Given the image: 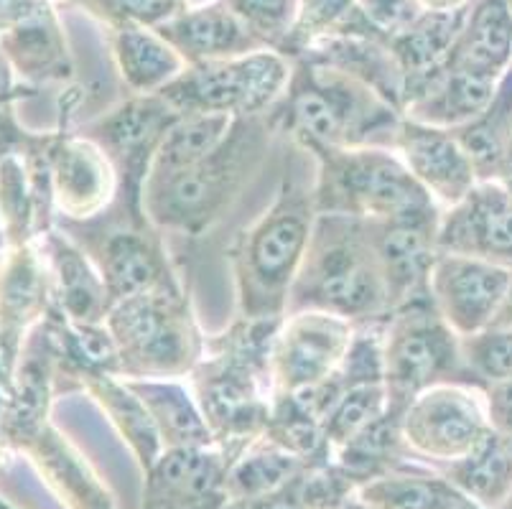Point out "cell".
<instances>
[{"instance_id":"6da1fadb","label":"cell","mask_w":512,"mask_h":509,"mask_svg":"<svg viewBox=\"0 0 512 509\" xmlns=\"http://www.w3.org/2000/svg\"><path fill=\"white\" fill-rule=\"evenodd\" d=\"M271 125L311 148H393L403 112L360 79L321 64L293 59L281 100L268 115Z\"/></svg>"},{"instance_id":"7a4b0ae2","label":"cell","mask_w":512,"mask_h":509,"mask_svg":"<svg viewBox=\"0 0 512 509\" xmlns=\"http://www.w3.org/2000/svg\"><path fill=\"white\" fill-rule=\"evenodd\" d=\"M327 311L355 326L390 316V298L370 224L352 214L319 212L286 314Z\"/></svg>"},{"instance_id":"3957f363","label":"cell","mask_w":512,"mask_h":509,"mask_svg":"<svg viewBox=\"0 0 512 509\" xmlns=\"http://www.w3.org/2000/svg\"><path fill=\"white\" fill-rule=\"evenodd\" d=\"M276 326L278 321H237L217 342L204 344L202 359L189 375L214 443L230 461L263 436L268 423L273 400L268 352Z\"/></svg>"},{"instance_id":"277c9868","label":"cell","mask_w":512,"mask_h":509,"mask_svg":"<svg viewBox=\"0 0 512 509\" xmlns=\"http://www.w3.org/2000/svg\"><path fill=\"white\" fill-rule=\"evenodd\" d=\"M316 214V181L309 189L299 179H286L276 202L237 237L230 255L242 319L281 321L286 316Z\"/></svg>"},{"instance_id":"5b68a950","label":"cell","mask_w":512,"mask_h":509,"mask_svg":"<svg viewBox=\"0 0 512 509\" xmlns=\"http://www.w3.org/2000/svg\"><path fill=\"white\" fill-rule=\"evenodd\" d=\"M271 120L237 118L232 133L214 153L189 168L166 176H148L143 186V214L156 230L202 235L225 217L265 153Z\"/></svg>"},{"instance_id":"8992f818","label":"cell","mask_w":512,"mask_h":509,"mask_svg":"<svg viewBox=\"0 0 512 509\" xmlns=\"http://www.w3.org/2000/svg\"><path fill=\"white\" fill-rule=\"evenodd\" d=\"M316 174V209L352 214L365 222L434 212L439 204L413 179L395 148H311Z\"/></svg>"},{"instance_id":"52a82bcc","label":"cell","mask_w":512,"mask_h":509,"mask_svg":"<svg viewBox=\"0 0 512 509\" xmlns=\"http://www.w3.org/2000/svg\"><path fill=\"white\" fill-rule=\"evenodd\" d=\"M105 326L113 336L123 377L181 380L192 375L202 359L204 339L181 286L113 303Z\"/></svg>"},{"instance_id":"ba28073f","label":"cell","mask_w":512,"mask_h":509,"mask_svg":"<svg viewBox=\"0 0 512 509\" xmlns=\"http://www.w3.org/2000/svg\"><path fill=\"white\" fill-rule=\"evenodd\" d=\"M380 352L388 405L395 410H406L428 387L446 382L477 385L464 362L462 336L436 311L431 293H421L390 311L383 321Z\"/></svg>"},{"instance_id":"9c48e42d","label":"cell","mask_w":512,"mask_h":509,"mask_svg":"<svg viewBox=\"0 0 512 509\" xmlns=\"http://www.w3.org/2000/svg\"><path fill=\"white\" fill-rule=\"evenodd\" d=\"M293 72V59L276 49L189 64L158 95L184 112H217L230 118L268 115L281 100Z\"/></svg>"},{"instance_id":"30bf717a","label":"cell","mask_w":512,"mask_h":509,"mask_svg":"<svg viewBox=\"0 0 512 509\" xmlns=\"http://www.w3.org/2000/svg\"><path fill=\"white\" fill-rule=\"evenodd\" d=\"M357 326L327 311H296L278 321L268 352L273 395H299L332 380L347 359Z\"/></svg>"},{"instance_id":"8fae6325","label":"cell","mask_w":512,"mask_h":509,"mask_svg":"<svg viewBox=\"0 0 512 509\" xmlns=\"http://www.w3.org/2000/svg\"><path fill=\"white\" fill-rule=\"evenodd\" d=\"M400 426L411 456L451 464L467 456L492 428L487 395L464 382L428 387L406 405Z\"/></svg>"},{"instance_id":"7c38bea8","label":"cell","mask_w":512,"mask_h":509,"mask_svg":"<svg viewBox=\"0 0 512 509\" xmlns=\"http://www.w3.org/2000/svg\"><path fill=\"white\" fill-rule=\"evenodd\" d=\"M179 115L181 112L161 95H133L105 112L102 118L92 120L82 133L95 140L113 161L118 179L125 184L130 212L136 219H146L143 186L151 174L158 146L164 143L166 133L179 120Z\"/></svg>"},{"instance_id":"4fadbf2b","label":"cell","mask_w":512,"mask_h":509,"mask_svg":"<svg viewBox=\"0 0 512 509\" xmlns=\"http://www.w3.org/2000/svg\"><path fill=\"white\" fill-rule=\"evenodd\" d=\"M51 204L69 222H90L115 199L118 171L107 153L82 133L41 135Z\"/></svg>"},{"instance_id":"5bb4252c","label":"cell","mask_w":512,"mask_h":509,"mask_svg":"<svg viewBox=\"0 0 512 509\" xmlns=\"http://www.w3.org/2000/svg\"><path fill=\"white\" fill-rule=\"evenodd\" d=\"M510 283L512 268L439 252L428 275V293L446 324L464 339L492 324Z\"/></svg>"},{"instance_id":"9a60e30c","label":"cell","mask_w":512,"mask_h":509,"mask_svg":"<svg viewBox=\"0 0 512 509\" xmlns=\"http://www.w3.org/2000/svg\"><path fill=\"white\" fill-rule=\"evenodd\" d=\"M148 227V219L130 222V227L97 230L87 245L77 242L100 270L110 306L141 293L179 288L161 240Z\"/></svg>"},{"instance_id":"2e32d148","label":"cell","mask_w":512,"mask_h":509,"mask_svg":"<svg viewBox=\"0 0 512 509\" xmlns=\"http://www.w3.org/2000/svg\"><path fill=\"white\" fill-rule=\"evenodd\" d=\"M439 252L512 265V189L497 179L472 186L462 202L444 209L436 235Z\"/></svg>"},{"instance_id":"e0dca14e","label":"cell","mask_w":512,"mask_h":509,"mask_svg":"<svg viewBox=\"0 0 512 509\" xmlns=\"http://www.w3.org/2000/svg\"><path fill=\"white\" fill-rule=\"evenodd\" d=\"M227 469L220 446L166 448L146 471L141 509H222Z\"/></svg>"},{"instance_id":"ac0fdd59","label":"cell","mask_w":512,"mask_h":509,"mask_svg":"<svg viewBox=\"0 0 512 509\" xmlns=\"http://www.w3.org/2000/svg\"><path fill=\"white\" fill-rule=\"evenodd\" d=\"M439 219L441 209H434V212L388 219V222H367L388 288L390 311L421 293H428V275L439 255L436 245Z\"/></svg>"},{"instance_id":"d6986e66","label":"cell","mask_w":512,"mask_h":509,"mask_svg":"<svg viewBox=\"0 0 512 509\" xmlns=\"http://www.w3.org/2000/svg\"><path fill=\"white\" fill-rule=\"evenodd\" d=\"M393 148L439 207H454L477 184L472 158L451 130L403 118Z\"/></svg>"},{"instance_id":"ffe728a7","label":"cell","mask_w":512,"mask_h":509,"mask_svg":"<svg viewBox=\"0 0 512 509\" xmlns=\"http://www.w3.org/2000/svg\"><path fill=\"white\" fill-rule=\"evenodd\" d=\"M189 64L222 62L235 56L268 49L235 13L225 0H209L204 6H192L156 28Z\"/></svg>"},{"instance_id":"44dd1931","label":"cell","mask_w":512,"mask_h":509,"mask_svg":"<svg viewBox=\"0 0 512 509\" xmlns=\"http://www.w3.org/2000/svg\"><path fill=\"white\" fill-rule=\"evenodd\" d=\"M46 263L54 286V308L74 324H105L110 311L105 283L100 270L82 247L59 230H46L41 235Z\"/></svg>"},{"instance_id":"7402d4cb","label":"cell","mask_w":512,"mask_h":509,"mask_svg":"<svg viewBox=\"0 0 512 509\" xmlns=\"http://www.w3.org/2000/svg\"><path fill=\"white\" fill-rule=\"evenodd\" d=\"M0 51L11 64L18 84L31 92L41 84L67 82L74 72L67 36L51 3L0 36Z\"/></svg>"},{"instance_id":"603a6c76","label":"cell","mask_w":512,"mask_h":509,"mask_svg":"<svg viewBox=\"0 0 512 509\" xmlns=\"http://www.w3.org/2000/svg\"><path fill=\"white\" fill-rule=\"evenodd\" d=\"M497 87H500L497 77L444 64L436 77L428 79L421 90L408 97L403 105V118L434 128L456 130L472 123L490 107Z\"/></svg>"},{"instance_id":"cb8c5ba5","label":"cell","mask_w":512,"mask_h":509,"mask_svg":"<svg viewBox=\"0 0 512 509\" xmlns=\"http://www.w3.org/2000/svg\"><path fill=\"white\" fill-rule=\"evenodd\" d=\"M446 67L502 79L512 67V0H472Z\"/></svg>"},{"instance_id":"d4e9b609","label":"cell","mask_w":512,"mask_h":509,"mask_svg":"<svg viewBox=\"0 0 512 509\" xmlns=\"http://www.w3.org/2000/svg\"><path fill=\"white\" fill-rule=\"evenodd\" d=\"M107 31L115 67L133 95H158L186 69L179 51L156 28L120 23Z\"/></svg>"},{"instance_id":"484cf974","label":"cell","mask_w":512,"mask_h":509,"mask_svg":"<svg viewBox=\"0 0 512 509\" xmlns=\"http://www.w3.org/2000/svg\"><path fill=\"white\" fill-rule=\"evenodd\" d=\"M299 59L360 79V82H365L377 95H383L390 105L403 112L406 79H403V72H400L388 46L367 39H355V36L329 34L314 41Z\"/></svg>"},{"instance_id":"4316f807","label":"cell","mask_w":512,"mask_h":509,"mask_svg":"<svg viewBox=\"0 0 512 509\" xmlns=\"http://www.w3.org/2000/svg\"><path fill=\"white\" fill-rule=\"evenodd\" d=\"M23 454L29 456L51 492L67 504V509H115L113 497L102 487L90 464L51 423Z\"/></svg>"},{"instance_id":"83f0119b","label":"cell","mask_w":512,"mask_h":509,"mask_svg":"<svg viewBox=\"0 0 512 509\" xmlns=\"http://www.w3.org/2000/svg\"><path fill=\"white\" fill-rule=\"evenodd\" d=\"M375 509H484L444 474L421 464H403L357 489Z\"/></svg>"},{"instance_id":"f1b7e54d","label":"cell","mask_w":512,"mask_h":509,"mask_svg":"<svg viewBox=\"0 0 512 509\" xmlns=\"http://www.w3.org/2000/svg\"><path fill=\"white\" fill-rule=\"evenodd\" d=\"M125 380L146 405L164 448L217 446L192 387L186 382L161 380V377H148V380L125 377Z\"/></svg>"},{"instance_id":"f546056e","label":"cell","mask_w":512,"mask_h":509,"mask_svg":"<svg viewBox=\"0 0 512 509\" xmlns=\"http://www.w3.org/2000/svg\"><path fill=\"white\" fill-rule=\"evenodd\" d=\"M403 410L390 408L383 415H377L370 426L349 438L342 448L332 454V466L342 476L352 492L362 484L372 482L377 476L398 469L411 456L406 441H403Z\"/></svg>"},{"instance_id":"4dcf8cb0","label":"cell","mask_w":512,"mask_h":509,"mask_svg":"<svg viewBox=\"0 0 512 509\" xmlns=\"http://www.w3.org/2000/svg\"><path fill=\"white\" fill-rule=\"evenodd\" d=\"M464 13H467V8L451 13L423 11L403 34L395 36L388 44L390 54L395 56L403 79H406L403 105L413 92L421 90L428 79L436 77L444 69L451 46H454L459 28L464 23Z\"/></svg>"},{"instance_id":"1f68e13d","label":"cell","mask_w":512,"mask_h":509,"mask_svg":"<svg viewBox=\"0 0 512 509\" xmlns=\"http://www.w3.org/2000/svg\"><path fill=\"white\" fill-rule=\"evenodd\" d=\"M79 382L87 387V392L110 415L113 426L128 441L130 451L136 454L141 469H151L166 448L156 426H153L146 405L133 392L128 380L123 375H110V372H90V375L79 377Z\"/></svg>"},{"instance_id":"d6a6232c","label":"cell","mask_w":512,"mask_h":509,"mask_svg":"<svg viewBox=\"0 0 512 509\" xmlns=\"http://www.w3.org/2000/svg\"><path fill=\"white\" fill-rule=\"evenodd\" d=\"M441 474L482 507H497L512 492V436L490 428L467 456L444 464Z\"/></svg>"},{"instance_id":"836d02e7","label":"cell","mask_w":512,"mask_h":509,"mask_svg":"<svg viewBox=\"0 0 512 509\" xmlns=\"http://www.w3.org/2000/svg\"><path fill=\"white\" fill-rule=\"evenodd\" d=\"M306 466H311L309 461L291 454L268 436H258L230 461L225 476L227 502L276 492L296 479Z\"/></svg>"},{"instance_id":"e575fe53","label":"cell","mask_w":512,"mask_h":509,"mask_svg":"<svg viewBox=\"0 0 512 509\" xmlns=\"http://www.w3.org/2000/svg\"><path fill=\"white\" fill-rule=\"evenodd\" d=\"M237 118L230 115H217V112H184L166 133L164 143L158 146L153 158L151 174L166 176L189 168L214 153L232 133V125Z\"/></svg>"},{"instance_id":"d590c367","label":"cell","mask_w":512,"mask_h":509,"mask_svg":"<svg viewBox=\"0 0 512 509\" xmlns=\"http://www.w3.org/2000/svg\"><path fill=\"white\" fill-rule=\"evenodd\" d=\"M421 13L423 11L418 8L416 0H357L355 8L339 23L334 34L355 36V39L388 46Z\"/></svg>"},{"instance_id":"8d00e7d4","label":"cell","mask_w":512,"mask_h":509,"mask_svg":"<svg viewBox=\"0 0 512 509\" xmlns=\"http://www.w3.org/2000/svg\"><path fill=\"white\" fill-rule=\"evenodd\" d=\"M64 3L90 13L107 28L120 26V23L158 28L186 8L204 6L209 0H64Z\"/></svg>"},{"instance_id":"74e56055","label":"cell","mask_w":512,"mask_h":509,"mask_svg":"<svg viewBox=\"0 0 512 509\" xmlns=\"http://www.w3.org/2000/svg\"><path fill=\"white\" fill-rule=\"evenodd\" d=\"M464 362L477 385H492L512 375V329L487 326L462 339Z\"/></svg>"},{"instance_id":"f35d334b","label":"cell","mask_w":512,"mask_h":509,"mask_svg":"<svg viewBox=\"0 0 512 509\" xmlns=\"http://www.w3.org/2000/svg\"><path fill=\"white\" fill-rule=\"evenodd\" d=\"M357 0H299V13L291 34L283 41L281 54L299 59L314 41L337 31L339 23L349 16Z\"/></svg>"},{"instance_id":"ab89813d","label":"cell","mask_w":512,"mask_h":509,"mask_svg":"<svg viewBox=\"0 0 512 509\" xmlns=\"http://www.w3.org/2000/svg\"><path fill=\"white\" fill-rule=\"evenodd\" d=\"M225 3L268 49L276 51H281L299 13V0H225Z\"/></svg>"},{"instance_id":"60d3db41","label":"cell","mask_w":512,"mask_h":509,"mask_svg":"<svg viewBox=\"0 0 512 509\" xmlns=\"http://www.w3.org/2000/svg\"><path fill=\"white\" fill-rule=\"evenodd\" d=\"M301 474L296 479H291L286 487L276 489V492L260 494V497L250 499H232L222 509H314L309 504V499L304 497V489H301Z\"/></svg>"},{"instance_id":"b9f144b4","label":"cell","mask_w":512,"mask_h":509,"mask_svg":"<svg viewBox=\"0 0 512 509\" xmlns=\"http://www.w3.org/2000/svg\"><path fill=\"white\" fill-rule=\"evenodd\" d=\"M487 413L495 431L512 436V375L487 387Z\"/></svg>"},{"instance_id":"7bdbcfd3","label":"cell","mask_w":512,"mask_h":509,"mask_svg":"<svg viewBox=\"0 0 512 509\" xmlns=\"http://www.w3.org/2000/svg\"><path fill=\"white\" fill-rule=\"evenodd\" d=\"M46 3H51V0H0V36H6L18 23L34 16Z\"/></svg>"},{"instance_id":"ee69618b","label":"cell","mask_w":512,"mask_h":509,"mask_svg":"<svg viewBox=\"0 0 512 509\" xmlns=\"http://www.w3.org/2000/svg\"><path fill=\"white\" fill-rule=\"evenodd\" d=\"M29 130H23L18 125L16 115H13V105H0V153L16 151L23 143Z\"/></svg>"},{"instance_id":"f6af8a7d","label":"cell","mask_w":512,"mask_h":509,"mask_svg":"<svg viewBox=\"0 0 512 509\" xmlns=\"http://www.w3.org/2000/svg\"><path fill=\"white\" fill-rule=\"evenodd\" d=\"M26 95H31V90L29 87H23V84H18L11 64H8V59L3 56V51H0V105H13V102L21 100V97Z\"/></svg>"},{"instance_id":"bcb514c9","label":"cell","mask_w":512,"mask_h":509,"mask_svg":"<svg viewBox=\"0 0 512 509\" xmlns=\"http://www.w3.org/2000/svg\"><path fill=\"white\" fill-rule=\"evenodd\" d=\"M421 11L431 13H451V11H462L467 8L472 0H416Z\"/></svg>"},{"instance_id":"7dc6e473","label":"cell","mask_w":512,"mask_h":509,"mask_svg":"<svg viewBox=\"0 0 512 509\" xmlns=\"http://www.w3.org/2000/svg\"><path fill=\"white\" fill-rule=\"evenodd\" d=\"M490 326H507V329H512V283H510V291H507L505 301H502L500 311H497V316L492 319Z\"/></svg>"},{"instance_id":"c3c4849f","label":"cell","mask_w":512,"mask_h":509,"mask_svg":"<svg viewBox=\"0 0 512 509\" xmlns=\"http://www.w3.org/2000/svg\"><path fill=\"white\" fill-rule=\"evenodd\" d=\"M337 509H375V507H370V504H365V502H362V499L357 497V494H352V497H347V499H344V502L339 504Z\"/></svg>"},{"instance_id":"681fc988","label":"cell","mask_w":512,"mask_h":509,"mask_svg":"<svg viewBox=\"0 0 512 509\" xmlns=\"http://www.w3.org/2000/svg\"><path fill=\"white\" fill-rule=\"evenodd\" d=\"M497 507H500V509H512V492L507 494V499H505V502H502V504H497Z\"/></svg>"},{"instance_id":"f907efd6","label":"cell","mask_w":512,"mask_h":509,"mask_svg":"<svg viewBox=\"0 0 512 509\" xmlns=\"http://www.w3.org/2000/svg\"><path fill=\"white\" fill-rule=\"evenodd\" d=\"M0 509H16V507H13V504H8V502H6V499L0 497Z\"/></svg>"}]
</instances>
